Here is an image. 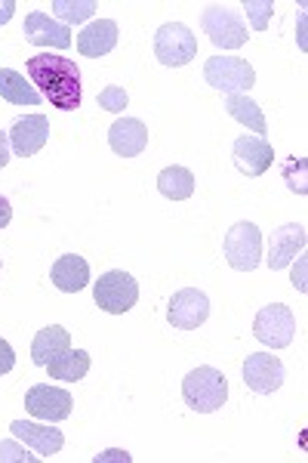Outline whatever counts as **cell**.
Returning a JSON list of instances; mask_svg holds the SVG:
<instances>
[{"label": "cell", "instance_id": "6da1fadb", "mask_svg": "<svg viewBox=\"0 0 308 463\" xmlns=\"http://www.w3.org/2000/svg\"><path fill=\"white\" fill-rule=\"evenodd\" d=\"M25 69L32 84L41 87V96L50 99L52 109H80V69L74 65V59H65L59 53H37L28 59Z\"/></svg>", "mask_w": 308, "mask_h": 463}, {"label": "cell", "instance_id": "7a4b0ae2", "mask_svg": "<svg viewBox=\"0 0 308 463\" xmlns=\"http://www.w3.org/2000/svg\"><path fill=\"white\" fill-rule=\"evenodd\" d=\"M182 399L198 414H213L229 399V380L219 368H210V364L194 368L182 380Z\"/></svg>", "mask_w": 308, "mask_h": 463}, {"label": "cell", "instance_id": "3957f363", "mask_svg": "<svg viewBox=\"0 0 308 463\" xmlns=\"http://www.w3.org/2000/svg\"><path fill=\"white\" fill-rule=\"evenodd\" d=\"M201 25H204V34L213 41L216 50H240L250 34H247L244 16L235 6H225V4H210L201 16Z\"/></svg>", "mask_w": 308, "mask_h": 463}, {"label": "cell", "instance_id": "277c9868", "mask_svg": "<svg viewBox=\"0 0 308 463\" xmlns=\"http://www.w3.org/2000/svg\"><path fill=\"white\" fill-rule=\"evenodd\" d=\"M154 56L167 69H182L198 56V34L185 22H163L154 34Z\"/></svg>", "mask_w": 308, "mask_h": 463}, {"label": "cell", "instance_id": "5b68a950", "mask_svg": "<svg viewBox=\"0 0 308 463\" xmlns=\"http://www.w3.org/2000/svg\"><path fill=\"white\" fill-rule=\"evenodd\" d=\"M222 253L231 269L238 272H257L262 266V232L257 222H235L225 232Z\"/></svg>", "mask_w": 308, "mask_h": 463}, {"label": "cell", "instance_id": "8992f818", "mask_svg": "<svg viewBox=\"0 0 308 463\" xmlns=\"http://www.w3.org/2000/svg\"><path fill=\"white\" fill-rule=\"evenodd\" d=\"M204 80L219 93L235 96L257 84V69L240 56H213L204 62Z\"/></svg>", "mask_w": 308, "mask_h": 463}, {"label": "cell", "instance_id": "52a82bcc", "mask_svg": "<svg viewBox=\"0 0 308 463\" xmlns=\"http://www.w3.org/2000/svg\"><path fill=\"white\" fill-rule=\"evenodd\" d=\"M93 297L102 312H108V316H124V312H130L133 306H136L139 285L130 272L111 269V272L99 275V281H96V288H93Z\"/></svg>", "mask_w": 308, "mask_h": 463}, {"label": "cell", "instance_id": "ba28073f", "mask_svg": "<svg viewBox=\"0 0 308 463\" xmlns=\"http://www.w3.org/2000/svg\"><path fill=\"white\" fill-rule=\"evenodd\" d=\"M253 337L262 346H272V349L290 346L293 337H296V316L290 312V306L284 303L262 306L257 312V321H253Z\"/></svg>", "mask_w": 308, "mask_h": 463}, {"label": "cell", "instance_id": "9c48e42d", "mask_svg": "<svg viewBox=\"0 0 308 463\" xmlns=\"http://www.w3.org/2000/svg\"><path fill=\"white\" fill-rule=\"evenodd\" d=\"M210 318V297L198 288H182L170 297L167 321L176 331H198Z\"/></svg>", "mask_w": 308, "mask_h": 463}, {"label": "cell", "instance_id": "30bf717a", "mask_svg": "<svg viewBox=\"0 0 308 463\" xmlns=\"http://www.w3.org/2000/svg\"><path fill=\"white\" fill-rule=\"evenodd\" d=\"M71 392L59 390V386L50 383H34L32 390L25 392V411L32 417L43 423H62L71 417Z\"/></svg>", "mask_w": 308, "mask_h": 463}, {"label": "cell", "instance_id": "8fae6325", "mask_svg": "<svg viewBox=\"0 0 308 463\" xmlns=\"http://www.w3.org/2000/svg\"><path fill=\"white\" fill-rule=\"evenodd\" d=\"M287 371H284L281 358L272 353H253L244 362V383L257 395H272L284 386Z\"/></svg>", "mask_w": 308, "mask_h": 463}, {"label": "cell", "instance_id": "7c38bea8", "mask_svg": "<svg viewBox=\"0 0 308 463\" xmlns=\"http://www.w3.org/2000/svg\"><path fill=\"white\" fill-rule=\"evenodd\" d=\"M10 148L13 155L19 158H32V155L41 152L50 139V121L47 115H25V118H16L10 127Z\"/></svg>", "mask_w": 308, "mask_h": 463}, {"label": "cell", "instance_id": "4fadbf2b", "mask_svg": "<svg viewBox=\"0 0 308 463\" xmlns=\"http://www.w3.org/2000/svg\"><path fill=\"white\" fill-rule=\"evenodd\" d=\"M231 158H235V167L244 176H262L275 161V148L268 139L262 137H238L235 146H231Z\"/></svg>", "mask_w": 308, "mask_h": 463}, {"label": "cell", "instance_id": "5bb4252c", "mask_svg": "<svg viewBox=\"0 0 308 463\" xmlns=\"http://www.w3.org/2000/svg\"><path fill=\"white\" fill-rule=\"evenodd\" d=\"M22 34H25V41L34 43V47H52V50L71 47V28L56 19H50L47 13H41V10H34L32 16L25 19Z\"/></svg>", "mask_w": 308, "mask_h": 463}, {"label": "cell", "instance_id": "9a60e30c", "mask_svg": "<svg viewBox=\"0 0 308 463\" xmlns=\"http://www.w3.org/2000/svg\"><path fill=\"white\" fill-rule=\"evenodd\" d=\"M303 250H305V229L299 226V222H287V226L272 232L266 263L272 272H277V269H287L293 260H296V253H303Z\"/></svg>", "mask_w": 308, "mask_h": 463}, {"label": "cell", "instance_id": "2e32d148", "mask_svg": "<svg viewBox=\"0 0 308 463\" xmlns=\"http://www.w3.org/2000/svg\"><path fill=\"white\" fill-rule=\"evenodd\" d=\"M108 146L120 158H139L148 148V127L139 118H117L108 130Z\"/></svg>", "mask_w": 308, "mask_h": 463}, {"label": "cell", "instance_id": "e0dca14e", "mask_svg": "<svg viewBox=\"0 0 308 463\" xmlns=\"http://www.w3.org/2000/svg\"><path fill=\"white\" fill-rule=\"evenodd\" d=\"M10 430H13V436L22 439L28 448H34V454H41L43 460L52 458V454H59L65 445L62 430L50 427V423L43 427V423H32V420H13Z\"/></svg>", "mask_w": 308, "mask_h": 463}, {"label": "cell", "instance_id": "ac0fdd59", "mask_svg": "<svg viewBox=\"0 0 308 463\" xmlns=\"http://www.w3.org/2000/svg\"><path fill=\"white\" fill-rule=\"evenodd\" d=\"M50 279L62 294H80L89 285V263L78 253H62V257L52 263Z\"/></svg>", "mask_w": 308, "mask_h": 463}, {"label": "cell", "instance_id": "d6986e66", "mask_svg": "<svg viewBox=\"0 0 308 463\" xmlns=\"http://www.w3.org/2000/svg\"><path fill=\"white\" fill-rule=\"evenodd\" d=\"M117 47V22L115 19H96L78 34V50L87 59L108 56Z\"/></svg>", "mask_w": 308, "mask_h": 463}, {"label": "cell", "instance_id": "ffe728a7", "mask_svg": "<svg viewBox=\"0 0 308 463\" xmlns=\"http://www.w3.org/2000/svg\"><path fill=\"white\" fill-rule=\"evenodd\" d=\"M65 349H71V334L62 325H50L43 331H37V337L32 343V362L47 368V362H52Z\"/></svg>", "mask_w": 308, "mask_h": 463}, {"label": "cell", "instance_id": "44dd1931", "mask_svg": "<svg viewBox=\"0 0 308 463\" xmlns=\"http://www.w3.org/2000/svg\"><path fill=\"white\" fill-rule=\"evenodd\" d=\"M225 111H229V115L235 118L238 124H244L247 130H253V133H257V137L266 139V133H268L266 115H262V109H259L257 102H253L247 93L225 96Z\"/></svg>", "mask_w": 308, "mask_h": 463}, {"label": "cell", "instance_id": "7402d4cb", "mask_svg": "<svg viewBox=\"0 0 308 463\" xmlns=\"http://www.w3.org/2000/svg\"><path fill=\"white\" fill-rule=\"evenodd\" d=\"M47 371L52 380L78 383V380H84L89 371V353H84V349H65V353H59L52 362H47Z\"/></svg>", "mask_w": 308, "mask_h": 463}, {"label": "cell", "instance_id": "603a6c76", "mask_svg": "<svg viewBox=\"0 0 308 463\" xmlns=\"http://www.w3.org/2000/svg\"><path fill=\"white\" fill-rule=\"evenodd\" d=\"M157 192L170 201H189L194 195V174L189 167H179V164L163 167L157 174Z\"/></svg>", "mask_w": 308, "mask_h": 463}, {"label": "cell", "instance_id": "cb8c5ba5", "mask_svg": "<svg viewBox=\"0 0 308 463\" xmlns=\"http://www.w3.org/2000/svg\"><path fill=\"white\" fill-rule=\"evenodd\" d=\"M0 96H4L10 106H41V90H34L13 69H0Z\"/></svg>", "mask_w": 308, "mask_h": 463}, {"label": "cell", "instance_id": "d4e9b609", "mask_svg": "<svg viewBox=\"0 0 308 463\" xmlns=\"http://www.w3.org/2000/svg\"><path fill=\"white\" fill-rule=\"evenodd\" d=\"M52 13L62 19V25H78V22H87L99 10L96 0H52Z\"/></svg>", "mask_w": 308, "mask_h": 463}, {"label": "cell", "instance_id": "484cf974", "mask_svg": "<svg viewBox=\"0 0 308 463\" xmlns=\"http://www.w3.org/2000/svg\"><path fill=\"white\" fill-rule=\"evenodd\" d=\"M240 10H247L250 25L257 28V32H266L268 22H272V13H275V0H244Z\"/></svg>", "mask_w": 308, "mask_h": 463}, {"label": "cell", "instance_id": "4316f807", "mask_svg": "<svg viewBox=\"0 0 308 463\" xmlns=\"http://www.w3.org/2000/svg\"><path fill=\"white\" fill-rule=\"evenodd\" d=\"M41 460H43L41 454H32L28 445L22 448L19 442H13V439L0 442V463H41Z\"/></svg>", "mask_w": 308, "mask_h": 463}, {"label": "cell", "instance_id": "83f0119b", "mask_svg": "<svg viewBox=\"0 0 308 463\" xmlns=\"http://www.w3.org/2000/svg\"><path fill=\"white\" fill-rule=\"evenodd\" d=\"M99 109H105V111H111V115H120V111L126 109V102H130V96H126V90L124 87H117V84H108L99 93Z\"/></svg>", "mask_w": 308, "mask_h": 463}, {"label": "cell", "instance_id": "f1b7e54d", "mask_svg": "<svg viewBox=\"0 0 308 463\" xmlns=\"http://www.w3.org/2000/svg\"><path fill=\"white\" fill-rule=\"evenodd\" d=\"M284 179H287V185L296 195H308V185H305V158L299 161H290L287 167H284Z\"/></svg>", "mask_w": 308, "mask_h": 463}, {"label": "cell", "instance_id": "f546056e", "mask_svg": "<svg viewBox=\"0 0 308 463\" xmlns=\"http://www.w3.org/2000/svg\"><path fill=\"white\" fill-rule=\"evenodd\" d=\"M16 368V353H13V346L0 337V377L10 374V371Z\"/></svg>", "mask_w": 308, "mask_h": 463}, {"label": "cell", "instance_id": "4dcf8cb0", "mask_svg": "<svg viewBox=\"0 0 308 463\" xmlns=\"http://www.w3.org/2000/svg\"><path fill=\"white\" fill-rule=\"evenodd\" d=\"M93 463H133V454L120 451V448H111V451H105V454H96Z\"/></svg>", "mask_w": 308, "mask_h": 463}, {"label": "cell", "instance_id": "1f68e13d", "mask_svg": "<svg viewBox=\"0 0 308 463\" xmlns=\"http://www.w3.org/2000/svg\"><path fill=\"white\" fill-rule=\"evenodd\" d=\"M13 13H16V0H0V25H6Z\"/></svg>", "mask_w": 308, "mask_h": 463}, {"label": "cell", "instance_id": "d6a6232c", "mask_svg": "<svg viewBox=\"0 0 308 463\" xmlns=\"http://www.w3.org/2000/svg\"><path fill=\"white\" fill-rule=\"evenodd\" d=\"M6 164H10V137L0 130V170H4Z\"/></svg>", "mask_w": 308, "mask_h": 463}, {"label": "cell", "instance_id": "836d02e7", "mask_svg": "<svg viewBox=\"0 0 308 463\" xmlns=\"http://www.w3.org/2000/svg\"><path fill=\"white\" fill-rule=\"evenodd\" d=\"M10 220H13V207H10V201L0 195V229L10 226Z\"/></svg>", "mask_w": 308, "mask_h": 463}, {"label": "cell", "instance_id": "e575fe53", "mask_svg": "<svg viewBox=\"0 0 308 463\" xmlns=\"http://www.w3.org/2000/svg\"><path fill=\"white\" fill-rule=\"evenodd\" d=\"M299 47L305 50V16H303V22H299Z\"/></svg>", "mask_w": 308, "mask_h": 463}, {"label": "cell", "instance_id": "d590c367", "mask_svg": "<svg viewBox=\"0 0 308 463\" xmlns=\"http://www.w3.org/2000/svg\"><path fill=\"white\" fill-rule=\"evenodd\" d=\"M0 266H4V260H0Z\"/></svg>", "mask_w": 308, "mask_h": 463}]
</instances>
